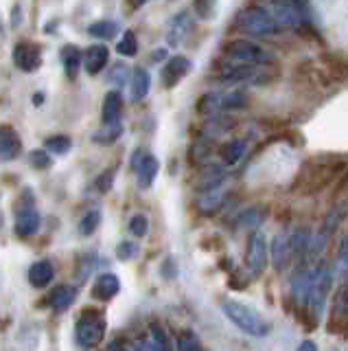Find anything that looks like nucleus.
<instances>
[{
  "label": "nucleus",
  "instance_id": "f257e3e1",
  "mask_svg": "<svg viewBox=\"0 0 348 351\" xmlns=\"http://www.w3.org/2000/svg\"><path fill=\"white\" fill-rule=\"evenodd\" d=\"M222 312L237 329H241L243 334L252 338H265L269 334V323L260 316L252 305H245L235 299H224L222 301Z\"/></svg>",
  "mask_w": 348,
  "mask_h": 351
},
{
  "label": "nucleus",
  "instance_id": "e433bc0d",
  "mask_svg": "<svg viewBox=\"0 0 348 351\" xmlns=\"http://www.w3.org/2000/svg\"><path fill=\"white\" fill-rule=\"evenodd\" d=\"M247 106V97L243 93H226L222 99V110H239V108H245Z\"/></svg>",
  "mask_w": 348,
  "mask_h": 351
},
{
  "label": "nucleus",
  "instance_id": "4c0bfd02",
  "mask_svg": "<svg viewBox=\"0 0 348 351\" xmlns=\"http://www.w3.org/2000/svg\"><path fill=\"white\" fill-rule=\"evenodd\" d=\"M129 77H132V75H129V66L127 64H116V66H112L110 75H107V82L114 84V86H123L127 82H132Z\"/></svg>",
  "mask_w": 348,
  "mask_h": 351
},
{
  "label": "nucleus",
  "instance_id": "79ce46f5",
  "mask_svg": "<svg viewBox=\"0 0 348 351\" xmlns=\"http://www.w3.org/2000/svg\"><path fill=\"white\" fill-rule=\"evenodd\" d=\"M215 5H217V0H195V11H198L202 18H211L215 14Z\"/></svg>",
  "mask_w": 348,
  "mask_h": 351
},
{
  "label": "nucleus",
  "instance_id": "a18cd8bd",
  "mask_svg": "<svg viewBox=\"0 0 348 351\" xmlns=\"http://www.w3.org/2000/svg\"><path fill=\"white\" fill-rule=\"evenodd\" d=\"M335 193L340 195V193H348V169H346V173L342 176V180L337 182V189H335Z\"/></svg>",
  "mask_w": 348,
  "mask_h": 351
},
{
  "label": "nucleus",
  "instance_id": "6e6552de",
  "mask_svg": "<svg viewBox=\"0 0 348 351\" xmlns=\"http://www.w3.org/2000/svg\"><path fill=\"white\" fill-rule=\"evenodd\" d=\"M224 55L230 62H241V64H269L274 60V55L258 47L254 42L247 40H232L224 47Z\"/></svg>",
  "mask_w": 348,
  "mask_h": 351
},
{
  "label": "nucleus",
  "instance_id": "c85d7f7f",
  "mask_svg": "<svg viewBox=\"0 0 348 351\" xmlns=\"http://www.w3.org/2000/svg\"><path fill=\"white\" fill-rule=\"evenodd\" d=\"M222 99H224V95H219V93H209V95L200 97L198 112L202 117H213V114H217L222 110Z\"/></svg>",
  "mask_w": 348,
  "mask_h": 351
},
{
  "label": "nucleus",
  "instance_id": "6ab92c4d",
  "mask_svg": "<svg viewBox=\"0 0 348 351\" xmlns=\"http://www.w3.org/2000/svg\"><path fill=\"white\" fill-rule=\"evenodd\" d=\"M23 152V141H20V134L12 128V125H3L0 128V154H3V160L9 162L20 156Z\"/></svg>",
  "mask_w": 348,
  "mask_h": 351
},
{
  "label": "nucleus",
  "instance_id": "3c124183",
  "mask_svg": "<svg viewBox=\"0 0 348 351\" xmlns=\"http://www.w3.org/2000/svg\"><path fill=\"white\" fill-rule=\"evenodd\" d=\"M34 99H36V106H42V99H44V95H36Z\"/></svg>",
  "mask_w": 348,
  "mask_h": 351
},
{
  "label": "nucleus",
  "instance_id": "bb28decb",
  "mask_svg": "<svg viewBox=\"0 0 348 351\" xmlns=\"http://www.w3.org/2000/svg\"><path fill=\"white\" fill-rule=\"evenodd\" d=\"M245 141L241 138H232V141H228L226 145H222L219 154H222V160L224 165H228V167H232V165H237L239 160L243 158V154H245Z\"/></svg>",
  "mask_w": 348,
  "mask_h": 351
},
{
  "label": "nucleus",
  "instance_id": "f03ea898",
  "mask_svg": "<svg viewBox=\"0 0 348 351\" xmlns=\"http://www.w3.org/2000/svg\"><path fill=\"white\" fill-rule=\"evenodd\" d=\"M344 160L337 156H320L304 165L300 173V184L307 193H318L342 171Z\"/></svg>",
  "mask_w": 348,
  "mask_h": 351
},
{
  "label": "nucleus",
  "instance_id": "2f4dec72",
  "mask_svg": "<svg viewBox=\"0 0 348 351\" xmlns=\"http://www.w3.org/2000/svg\"><path fill=\"white\" fill-rule=\"evenodd\" d=\"M121 134H123V125H121V121H118V123L103 125V130L94 132L92 141H94V143H103V145H110V143H114Z\"/></svg>",
  "mask_w": 348,
  "mask_h": 351
},
{
  "label": "nucleus",
  "instance_id": "a211bd4d",
  "mask_svg": "<svg viewBox=\"0 0 348 351\" xmlns=\"http://www.w3.org/2000/svg\"><path fill=\"white\" fill-rule=\"evenodd\" d=\"M107 60H110V49L105 44H94L83 53V69L88 75H99L105 69Z\"/></svg>",
  "mask_w": 348,
  "mask_h": 351
},
{
  "label": "nucleus",
  "instance_id": "a19ab883",
  "mask_svg": "<svg viewBox=\"0 0 348 351\" xmlns=\"http://www.w3.org/2000/svg\"><path fill=\"white\" fill-rule=\"evenodd\" d=\"M114 186V169H105L99 178L94 180V189L99 193H107Z\"/></svg>",
  "mask_w": 348,
  "mask_h": 351
},
{
  "label": "nucleus",
  "instance_id": "7ed1b4c3",
  "mask_svg": "<svg viewBox=\"0 0 348 351\" xmlns=\"http://www.w3.org/2000/svg\"><path fill=\"white\" fill-rule=\"evenodd\" d=\"M105 314L96 307H85L79 314L77 323H75V343H77L83 351L94 349L96 345H101V340L105 336Z\"/></svg>",
  "mask_w": 348,
  "mask_h": 351
},
{
  "label": "nucleus",
  "instance_id": "0eeeda50",
  "mask_svg": "<svg viewBox=\"0 0 348 351\" xmlns=\"http://www.w3.org/2000/svg\"><path fill=\"white\" fill-rule=\"evenodd\" d=\"M276 22L285 29H300L307 22L302 0H265L263 5Z\"/></svg>",
  "mask_w": 348,
  "mask_h": 351
},
{
  "label": "nucleus",
  "instance_id": "412c9836",
  "mask_svg": "<svg viewBox=\"0 0 348 351\" xmlns=\"http://www.w3.org/2000/svg\"><path fill=\"white\" fill-rule=\"evenodd\" d=\"M121 106H123V97L118 90H110L103 97V106H101V119L103 125H112L118 123V114H121Z\"/></svg>",
  "mask_w": 348,
  "mask_h": 351
},
{
  "label": "nucleus",
  "instance_id": "ddd939ff",
  "mask_svg": "<svg viewBox=\"0 0 348 351\" xmlns=\"http://www.w3.org/2000/svg\"><path fill=\"white\" fill-rule=\"evenodd\" d=\"M46 301H49V307L53 312L62 314V312H66L75 301H77V288L70 285V283L55 285V288L49 292Z\"/></svg>",
  "mask_w": 348,
  "mask_h": 351
},
{
  "label": "nucleus",
  "instance_id": "b1692460",
  "mask_svg": "<svg viewBox=\"0 0 348 351\" xmlns=\"http://www.w3.org/2000/svg\"><path fill=\"white\" fill-rule=\"evenodd\" d=\"M311 239H313V233L307 228V226H298L293 230V235L289 237V244H291V252L296 259H302L309 255V246H311Z\"/></svg>",
  "mask_w": 348,
  "mask_h": 351
},
{
  "label": "nucleus",
  "instance_id": "37998d69",
  "mask_svg": "<svg viewBox=\"0 0 348 351\" xmlns=\"http://www.w3.org/2000/svg\"><path fill=\"white\" fill-rule=\"evenodd\" d=\"M337 268L348 270V237H344L340 248H337Z\"/></svg>",
  "mask_w": 348,
  "mask_h": 351
},
{
  "label": "nucleus",
  "instance_id": "aec40b11",
  "mask_svg": "<svg viewBox=\"0 0 348 351\" xmlns=\"http://www.w3.org/2000/svg\"><path fill=\"white\" fill-rule=\"evenodd\" d=\"M158 169H160V162H158L156 156H151V154H147V156L140 160V165L134 169L140 189H149V186L154 184L156 176H158Z\"/></svg>",
  "mask_w": 348,
  "mask_h": 351
},
{
  "label": "nucleus",
  "instance_id": "49530a36",
  "mask_svg": "<svg viewBox=\"0 0 348 351\" xmlns=\"http://www.w3.org/2000/svg\"><path fill=\"white\" fill-rule=\"evenodd\" d=\"M298 351H318V345L307 338V340H302V343L298 345Z\"/></svg>",
  "mask_w": 348,
  "mask_h": 351
},
{
  "label": "nucleus",
  "instance_id": "4468645a",
  "mask_svg": "<svg viewBox=\"0 0 348 351\" xmlns=\"http://www.w3.org/2000/svg\"><path fill=\"white\" fill-rule=\"evenodd\" d=\"M291 257H293V252H291L289 237L285 233H278L274 239H271V246H269L271 266H274L276 270H285L289 266Z\"/></svg>",
  "mask_w": 348,
  "mask_h": 351
},
{
  "label": "nucleus",
  "instance_id": "8fccbe9b",
  "mask_svg": "<svg viewBox=\"0 0 348 351\" xmlns=\"http://www.w3.org/2000/svg\"><path fill=\"white\" fill-rule=\"evenodd\" d=\"M129 5H132V9H138V7H143L147 0H127Z\"/></svg>",
  "mask_w": 348,
  "mask_h": 351
},
{
  "label": "nucleus",
  "instance_id": "de8ad7c7",
  "mask_svg": "<svg viewBox=\"0 0 348 351\" xmlns=\"http://www.w3.org/2000/svg\"><path fill=\"white\" fill-rule=\"evenodd\" d=\"M110 351H132V345H121V343H112L110 345Z\"/></svg>",
  "mask_w": 348,
  "mask_h": 351
},
{
  "label": "nucleus",
  "instance_id": "72a5a7b5",
  "mask_svg": "<svg viewBox=\"0 0 348 351\" xmlns=\"http://www.w3.org/2000/svg\"><path fill=\"white\" fill-rule=\"evenodd\" d=\"M116 51H118V55H123V58H134V55L138 53L136 33L134 31H125L123 38L118 40V44H116Z\"/></svg>",
  "mask_w": 348,
  "mask_h": 351
},
{
  "label": "nucleus",
  "instance_id": "393cba45",
  "mask_svg": "<svg viewBox=\"0 0 348 351\" xmlns=\"http://www.w3.org/2000/svg\"><path fill=\"white\" fill-rule=\"evenodd\" d=\"M62 62H64V71H66V75L70 77V80H77L79 71L83 69V55L79 53V49L72 47V44L64 47Z\"/></svg>",
  "mask_w": 348,
  "mask_h": 351
},
{
  "label": "nucleus",
  "instance_id": "473e14b6",
  "mask_svg": "<svg viewBox=\"0 0 348 351\" xmlns=\"http://www.w3.org/2000/svg\"><path fill=\"white\" fill-rule=\"evenodd\" d=\"M70 147H72V138L66 134H55V136H49L44 141V149H49L51 154H57V156L66 154Z\"/></svg>",
  "mask_w": 348,
  "mask_h": 351
},
{
  "label": "nucleus",
  "instance_id": "f3484780",
  "mask_svg": "<svg viewBox=\"0 0 348 351\" xmlns=\"http://www.w3.org/2000/svg\"><path fill=\"white\" fill-rule=\"evenodd\" d=\"M193 29V20H191V14L189 11H180V14L171 20L169 25V33H167V44L169 47H180V44L184 42V38L189 36Z\"/></svg>",
  "mask_w": 348,
  "mask_h": 351
},
{
  "label": "nucleus",
  "instance_id": "c9c22d12",
  "mask_svg": "<svg viewBox=\"0 0 348 351\" xmlns=\"http://www.w3.org/2000/svg\"><path fill=\"white\" fill-rule=\"evenodd\" d=\"M176 345H178V351H202L200 340L193 332H180L176 338Z\"/></svg>",
  "mask_w": 348,
  "mask_h": 351
},
{
  "label": "nucleus",
  "instance_id": "1a4fd4ad",
  "mask_svg": "<svg viewBox=\"0 0 348 351\" xmlns=\"http://www.w3.org/2000/svg\"><path fill=\"white\" fill-rule=\"evenodd\" d=\"M267 261H269V248H267V241L265 235L260 230H254L250 233L247 237V248H245V268L250 270V274H263L267 268Z\"/></svg>",
  "mask_w": 348,
  "mask_h": 351
},
{
  "label": "nucleus",
  "instance_id": "9d476101",
  "mask_svg": "<svg viewBox=\"0 0 348 351\" xmlns=\"http://www.w3.org/2000/svg\"><path fill=\"white\" fill-rule=\"evenodd\" d=\"M260 66L265 64H241V62H232V64H224L219 66V71L215 73V80L219 84H245L252 80H260Z\"/></svg>",
  "mask_w": 348,
  "mask_h": 351
},
{
  "label": "nucleus",
  "instance_id": "c756f323",
  "mask_svg": "<svg viewBox=\"0 0 348 351\" xmlns=\"http://www.w3.org/2000/svg\"><path fill=\"white\" fill-rule=\"evenodd\" d=\"M116 31H118V25L112 20H99V22H92L88 27V33L96 40H110L116 36Z\"/></svg>",
  "mask_w": 348,
  "mask_h": 351
},
{
  "label": "nucleus",
  "instance_id": "a878e982",
  "mask_svg": "<svg viewBox=\"0 0 348 351\" xmlns=\"http://www.w3.org/2000/svg\"><path fill=\"white\" fill-rule=\"evenodd\" d=\"M213 152H215V143L209 141V136L198 138V141L193 143V147L189 149V160L193 165H198V167H202V165H206V162L211 160Z\"/></svg>",
  "mask_w": 348,
  "mask_h": 351
},
{
  "label": "nucleus",
  "instance_id": "20e7f679",
  "mask_svg": "<svg viewBox=\"0 0 348 351\" xmlns=\"http://www.w3.org/2000/svg\"><path fill=\"white\" fill-rule=\"evenodd\" d=\"M331 283H333V268L326 266V263H318L313 270V281H311L309 299H307V307H309V314L313 318V325L320 321L324 310H326Z\"/></svg>",
  "mask_w": 348,
  "mask_h": 351
},
{
  "label": "nucleus",
  "instance_id": "c03bdc74",
  "mask_svg": "<svg viewBox=\"0 0 348 351\" xmlns=\"http://www.w3.org/2000/svg\"><path fill=\"white\" fill-rule=\"evenodd\" d=\"M239 222H241V226H256L258 224V208H247V211L241 213V217H239Z\"/></svg>",
  "mask_w": 348,
  "mask_h": 351
},
{
  "label": "nucleus",
  "instance_id": "9b49d317",
  "mask_svg": "<svg viewBox=\"0 0 348 351\" xmlns=\"http://www.w3.org/2000/svg\"><path fill=\"white\" fill-rule=\"evenodd\" d=\"M12 60L23 73H36L42 66V49L31 42H18L12 51Z\"/></svg>",
  "mask_w": 348,
  "mask_h": 351
},
{
  "label": "nucleus",
  "instance_id": "09e8293b",
  "mask_svg": "<svg viewBox=\"0 0 348 351\" xmlns=\"http://www.w3.org/2000/svg\"><path fill=\"white\" fill-rule=\"evenodd\" d=\"M151 60H156V62L165 60V49H160V51H154V53H151Z\"/></svg>",
  "mask_w": 348,
  "mask_h": 351
},
{
  "label": "nucleus",
  "instance_id": "f704fd0d",
  "mask_svg": "<svg viewBox=\"0 0 348 351\" xmlns=\"http://www.w3.org/2000/svg\"><path fill=\"white\" fill-rule=\"evenodd\" d=\"M127 228H129V233H132L134 237H138V239L145 237L149 233V217L145 213H134L132 217H129Z\"/></svg>",
  "mask_w": 348,
  "mask_h": 351
},
{
  "label": "nucleus",
  "instance_id": "423d86ee",
  "mask_svg": "<svg viewBox=\"0 0 348 351\" xmlns=\"http://www.w3.org/2000/svg\"><path fill=\"white\" fill-rule=\"evenodd\" d=\"M42 226V215L36 208V197L31 195L29 189L23 191L16 204V219H14V230L18 237H31L36 235Z\"/></svg>",
  "mask_w": 348,
  "mask_h": 351
},
{
  "label": "nucleus",
  "instance_id": "5701e85b",
  "mask_svg": "<svg viewBox=\"0 0 348 351\" xmlns=\"http://www.w3.org/2000/svg\"><path fill=\"white\" fill-rule=\"evenodd\" d=\"M222 202H224V191L219 184V186H213V189L202 191V195L198 197V211L202 215H213L217 208L222 206Z\"/></svg>",
  "mask_w": 348,
  "mask_h": 351
},
{
  "label": "nucleus",
  "instance_id": "4be33fe9",
  "mask_svg": "<svg viewBox=\"0 0 348 351\" xmlns=\"http://www.w3.org/2000/svg\"><path fill=\"white\" fill-rule=\"evenodd\" d=\"M149 88H151V77L145 69H136L132 73V82H129V99L132 101H143V99L149 95Z\"/></svg>",
  "mask_w": 348,
  "mask_h": 351
},
{
  "label": "nucleus",
  "instance_id": "58836bf2",
  "mask_svg": "<svg viewBox=\"0 0 348 351\" xmlns=\"http://www.w3.org/2000/svg\"><path fill=\"white\" fill-rule=\"evenodd\" d=\"M136 255H138V244H136V241L125 239V241H121V244L116 246V257L121 259V261H132Z\"/></svg>",
  "mask_w": 348,
  "mask_h": 351
},
{
  "label": "nucleus",
  "instance_id": "7c9ffc66",
  "mask_svg": "<svg viewBox=\"0 0 348 351\" xmlns=\"http://www.w3.org/2000/svg\"><path fill=\"white\" fill-rule=\"evenodd\" d=\"M101 224V211H96V208H92V211H85V215L79 219V235L81 237H90L96 228H99Z\"/></svg>",
  "mask_w": 348,
  "mask_h": 351
},
{
  "label": "nucleus",
  "instance_id": "2eb2a0df",
  "mask_svg": "<svg viewBox=\"0 0 348 351\" xmlns=\"http://www.w3.org/2000/svg\"><path fill=\"white\" fill-rule=\"evenodd\" d=\"M118 292H121V279H118L114 272L99 274L92 285V296L96 301H110Z\"/></svg>",
  "mask_w": 348,
  "mask_h": 351
},
{
  "label": "nucleus",
  "instance_id": "39448f33",
  "mask_svg": "<svg viewBox=\"0 0 348 351\" xmlns=\"http://www.w3.org/2000/svg\"><path fill=\"white\" fill-rule=\"evenodd\" d=\"M239 25H241V29L250 33V36H260V38L276 36L282 29L276 22V18L271 16L263 5H252L243 9L241 16H239Z\"/></svg>",
  "mask_w": 348,
  "mask_h": 351
},
{
  "label": "nucleus",
  "instance_id": "dca6fc26",
  "mask_svg": "<svg viewBox=\"0 0 348 351\" xmlns=\"http://www.w3.org/2000/svg\"><path fill=\"white\" fill-rule=\"evenodd\" d=\"M27 277L34 288L42 290V288H46V285H51V281L55 279V266H53L51 259H38L31 263Z\"/></svg>",
  "mask_w": 348,
  "mask_h": 351
},
{
  "label": "nucleus",
  "instance_id": "ea45409f",
  "mask_svg": "<svg viewBox=\"0 0 348 351\" xmlns=\"http://www.w3.org/2000/svg\"><path fill=\"white\" fill-rule=\"evenodd\" d=\"M29 160L36 169H46V167H51V152L49 149H36V152H31Z\"/></svg>",
  "mask_w": 348,
  "mask_h": 351
},
{
  "label": "nucleus",
  "instance_id": "f8f14e48",
  "mask_svg": "<svg viewBox=\"0 0 348 351\" xmlns=\"http://www.w3.org/2000/svg\"><path fill=\"white\" fill-rule=\"evenodd\" d=\"M189 73H191V60L184 58V55H173V58L162 66V75H160L162 86L165 88L178 86Z\"/></svg>",
  "mask_w": 348,
  "mask_h": 351
},
{
  "label": "nucleus",
  "instance_id": "cd10ccee",
  "mask_svg": "<svg viewBox=\"0 0 348 351\" xmlns=\"http://www.w3.org/2000/svg\"><path fill=\"white\" fill-rule=\"evenodd\" d=\"M346 211H348V202H340V204H335L329 213H326V217H324V222H322V233L324 235H333L335 230H337V226H340V222L346 217Z\"/></svg>",
  "mask_w": 348,
  "mask_h": 351
}]
</instances>
